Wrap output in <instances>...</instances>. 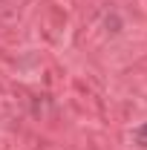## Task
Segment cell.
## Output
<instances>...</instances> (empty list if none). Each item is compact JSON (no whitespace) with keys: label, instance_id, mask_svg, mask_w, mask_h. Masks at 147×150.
<instances>
[{"label":"cell","instance_id":"6da1fadb","mask_svg":"<svg viewBox=\"0 0 147 150\" xmlns=\"http://www.w3.org/2000/svg\"><path fill=\"white\" fill-rule=\"evenodd\" d=\"M133 139H136V144H139V147H147V124H141L139 130L133 133Z\"/></svg>","mask_w":147,"mask_h":150}]
</instances>
